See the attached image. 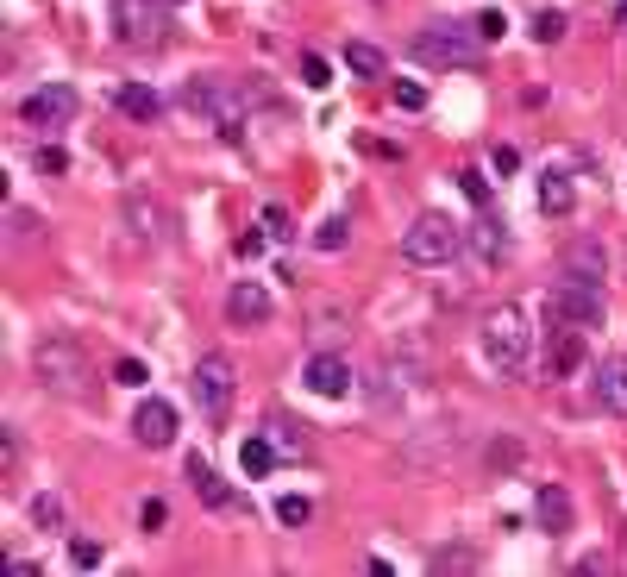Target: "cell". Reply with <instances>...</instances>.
I'll return each instance as SVG.
<instances>
[{
	"mask_svg": "<svg viewBox=\"0 0 627 577\" xmlns=\"http://www.w3.org/2000/svg\"><path fill=\"white\" fill-rule=\"evenodd\" d=\"M182 107H189L214 138H226V145L245 138V95L232 82H220V76H189L182 82Z\"/></svg>",
	"mask_w": 627,
	"mask_h": 577,
	"instance_id": "6da1fadb",
	"label": "cell"
},
{
	"mask_svg": "<svg viewBox=\"0 0 627 577\" xmlns=\"http://www.w3.org/2000/svg\"><path fill=\"white\" fill-rule=\"evenodd\" d=\"M477 345H483V364L502 377H515L521 364H527V314L515 302H502L477 320Z\"/></svg>",
	"mask_w": 627,
	"mask_h": 577,
	"instance_id": "7a4b0ae2",
	"label": "cell"
},
{
	"mask_svg": "<svg viewBox=\"0 0 627 577\" xmlns=\"http://www.w3.org/2000/svg\"><path fill=\"white\" fill-rule=\"evenodd\" d=\"M32 371L44 389H57V396H88L95 389V371H88V358H82V345L76 339H38L32 345Z\"/></svg>",
	"mask_w": 627,
	"mask_h": 577,
	"instance_id": "3957f363",
	"label": "cell"
},
{
	"mask_svg": "<svg viewBox=\"0 0 627 577\" xmlns=\"http://www.w3.org/2000/svg\"><path fill=\"white\" fill-rule=\"evenodd\" d=\"M408 51L421 57V63H433V69H477L483 63V32L477 26H446V19H433V26L414 32Z\"/></svg>",
	"mask_w": 627,
	"mask_h": 577,
	"instance_id": "277c9868",
	"label": "cell"
},
{
	"mask_svg": "<svg viewBox=\"0 0 627 577\" xmlns=\"http://www.w3.org/2000/svg\"><path fill=\"white\" fill-rule=\"evenodd\" d=\"M113 38H120L126 51H164L170 44L164 0H113Z\"/></svg>",
	"mask_w": 627,
	"mask_h": 577,
	"instance_id": "5b68a950",
	"label": "cell"
},
{
	"mask_svg": "<svg viewBox=\"0 0 627 577\" xmlns=\"http://www.w3.org/2000/svg\"><path fill=\"white\" fill-rule=\"evenodd\" d=\"M189 389H195L201 421H226L232 396H239V364H232L226 352H201V358H195V377H189Z\"/></svg>",
	"mask_w": 627,
	"mask_h": 577,
	"instance_id": "8992f818",
	"label": "cell"
},
{
	"mask_svg": "<svg viewBox=\"0 0 627 577\" xmlns=\"http://www.w3.org/2000/svg\"><path fill=\"white\" fill-rule=\"evenodd\" d=\"M464 251V226H452L446 214H421L402 233V258L408 264H421V270H433V264H452Z\"/></svg>",
	"mask_w": 627,
	"mask_h": 577,
	"instance_id": "52a82bcc",
	"label": "cell"
},
{
	"mask_svg": "<svg viewBox=\"0 0 627 577\" xmlns=\"http://www.w3.org/2000/svg\"><path fill=\"white\" fill-rule=\"evenodd\" d=\"M546 383H565V377H577L584 371V327H571V320H559V314H546Z\"/></svg>",
	"mask_w": 627,
	"mask_h": 577,
	"instance_id": "ba28073f",
	"label": "cell"
},
{
	"mask_svg": "<svg viewBox=\"0 0 627 577\" xmlns=\"http://www.w3.org/2000/svg\"><path fill=\"white\" fill-rule=\"evenodd\" d=\"M546 314L571 320V327H602V283H577V276H565V283L552 289Z\"/></svg>",
	"mask_w": 627,
	"mask_h": 577,
	"instance_id": "9c48e42d",
	"label": "cell"
},
{
	"mask_svg": "<svg viewBox=\"0 0 627 577\" xmlns=\"http://www.w3.org/2000/svg\"><path fill=\"white\" fill-rule=\"evenodd\" d=\"M19 113H26V126H38V132H57V126H69V120H76V88H69V82L32 88V95L19 101Z\"/></svg>",
	"mask_w": 627,
	"mask_h": 577,
	"instance_id": "30bf717a",
	"label": "cell"
},
{
	"mask_svg": "<svg viewBox=\"0 0 627 577\" xmlns=\"http://www.w3.org/2000/svg\"><path fill=\"white\" fill-rule=\"evenodd\" d=\"M132 440L138 446H151V452H164L176 440V408L164 396H151V402H138L132 408Z\"/></svg>",
	"mask_w": 627,
	"mask_h": 577,
	"instance_id": "8fae6325",
	"label": "cell"
},
{
	"mask_svg": "<svg viewBox=\"0 0 627 577\" xmlns=\"http://www.w3.org/2000/svg\"><path fill=\"white\" fill-rule=\"evenodd\" d=\"M301 383H308L314 389V396H345V389H352V364H345L339 352H320V358H308V364H301Z\"/></svg>",
	"mask_w": 627,
	"mask_h": 577,
	"instance_id": "7c38bea8",
	"label": "cell"
},
{
	"mask_svg": "<svg viewBox=\"0 0 627 577\" xmlns=\"http://www.w3.org/2000/svg\"><path fill=\"white\" fill-rule=\"evenodd\" d=\"M270 314H276V302H270L264 283H232V295H226V320L232 327H264Z\"/></svg>",
	"mask_w": 627,
	"mask_h": 577,
	"instance_id": "4fadbf2b",
	"label": "cell"
},
{
	"mask_svg": "<svg viewBox=\"0 0 627 577\" xmlns=\"http://www.w3.org/2000/svg\"><path fill=\"white\" fill-rule=\"evenodd\" d=\"M189 483H195V496L207 502V509H220V515H232V509H245V496L232 490V483L207 465V458H189Z\"/></svg>",
	"mask_w": 627,
	"mask_h": 577,
	"instance_id": "5bb4252c",
	"label": "cell"
},
{
	"mask_svg": "<svg viewBox=\"0 0 627 577\" xmlns=\"http://www.w3.org/2000/svg\"><path fill=\"white\" fill-rule=\"evenodd\" d=\"M126 220H132V233H138V239H164V233H170L164 201L145 195V189H132V195H126Z\"/></svg>",
	"mask_w": 627,
	"mask_h": 577,
	"instance_id": "9a60e30c",
	"label": "cell"
},
{
	"mask_svg": "<svg viewBox=\"0 0 627 577\" xmlns=\"http://www.w3.org/2000/svg\"><path fill=\"white\" fill-rule=\"evenodd\" d=\"M533 521L546 527V534H571V521H577V509H571V496H565V483H546L540 496H533Z\"/></svg>",
	"mask_w": 627,
	"mask_h": 577,
	"instance_id": "2e32d148",
	"label": "cell"
},
{
	"mask_svg": "<svg viewBox=\"0 0 627 577\" xmlns=\"http://www.w3.org/2000/svg\"><path fill=\"white\" fill-rule=\"evenodd\" d=\"M464 251H471L477 264H502L508 258V239H502V226L490 214H477L471 226H464Z\"/></svg>",
	"mask_w": 627,
	"mask_h": 577,
	"instance_id": "e0dca14e",
	"label": "cell"
},
{
	"mask_svg": "<svg viewBox=\"0 0 627 577\" xmlns=\"http://www.w3.org/2000/svg\"><path fill=\"white\" fill-rule=\"evenodd\" d=\"M602 270H609L602 239H571L565 245V276H577V283H602Z\"/></svg>",
	"mask_w": 627,
	"mask_h": 577,
	"instance_id": "ac0fdd59",
	"label": "cell"
},
{
	"mask_svg": "<svg viewBox=\"0 0 627 577\" xmlns=\"http://www.w3.org/2000/svg\"><path fill=\"white\" fill-rule=\"evenodd\" d=\"M596 402L609 414H627V358H602L596 364Z\"/></svg>",
	"mask_w": 627,
	"mask_h": 577,
	"instance_id": "d6986e66",
	"label": "cell"
},
{
	"mask_svg": "<svg viewBox=\"0 0 627 577\" xmlns=\"http://www.w3.org/2000/svg\"><path fill=\"white\" fill-rule=\"evenodd\" d=\"M276 458H283V452H276V440H270V433H251V440L239 446V465H245V477H270V471H276Z\"/></svg>",
	"mask_w": 627,
	"mask_h": 577,
	"instance_id": "ffe728a7",
	"label": "cell"
},
{
	"mask_svg": "<svg viewBox=\"0 0 627 577\" xmlns=\"http://www.w3.org/2000/svg\"><path fill=\"white\" fill-rule=\"evenodd\" d=\"M120 113L126 120H157L164 101H157V88H145V82H120Z\"/></svg>",
	"mask_w": 627,
	"mask_h": 577,
	"instance_id": "44dd1931",
	"label": "cell"
},
{
	"mask_svg": "<svg viewBox=\"0 0 627 577\" xmlns=\"http://www.w3.org/2000/svg\"><path fill=\"white\" fill-rule=\"evenodd\" d=\"M540 207H546V214H571V207H577V189H571V176L546 170V176H540Z\"/></svg>",
	"mask_w": 627,
	"mask_h": 577,
	"instance_id": "7402d4cb",
	"label": "cell"
},
{
	"mask_svg": "<svg viewBox=\"0 0 627 577\" xmlns=\"http://www.w3.org/2000/svg\"><path fill=\"white\" fill-rule=\"evenodd\" d=\"M270 440H276V452H308V427H295L289 414H270Z\"/></svg>",
	"mask_w": 627,
	"mask_h": 577,
	"instance_id": "603a6c76",
	"label": "cell"
},
{
	"mask_svg": "<svg viewBox=\"0 0 627 577\" xmlns=\"http://www.w3.org/2000/svg\"><path fill=\"white\" fill-rule=\"evenodd\" d=\"M345 69L352 76H383V51L377 44H345Z\"/></svg>",
	"mask_w": 627,
	"mask_h": 577,
	"instance_id": "cb8c5ba5",
	"label": "cell"
},
{
	"mask_svg": "<svg viewBox=\"0 0 627 577\" xmlns=\"http://www.w3.org/2000/svg\"><path fill=\"white\" fill-rule=\"evenodd\" d=\"M427 565H433L439 577H446V571H477V552H471V546H439Z\"/></svg>",
	"mask_w": 627,
	"mask_h": 577,
	"instance_id": "d4e9b609",
	"label": "cell"
},
{
	"mask_svg": "<svg viewBox=\"0 0 627 577\" xmlns=\"http://www.w3.org/2000/svg\"><path fill=\"white\" fill-rule=\"evenodd\" d=\"M345 239H352V220H345V214H333V220L314 226V245L320 251H345Z\"/></svg>",
	"mask_w": 627,
	"mask_h": 577,
	"instance_id": "484cf974",
	"label": "cell"
},
{
	"mask_svg": "<svg viewBox=\"0 0 627 577\" xmlns=\"http://www.w3.org/2000/svg\"><path fill=\"white\" fill-rule=\"evenodd\" d=\"M276 521H283V527H308L314 521V502L308 496H283V502H276Z\"/></svg>",
	"mask_w": 627,
	"mask_h": 577,
	"instance_id": "4316f807",
	"label": "cell"
},
{
	"mask_svg": "<svg viewBox=\"0 0 627 577\" xmlns=\"http://www.w3.org/2000/svg\"><path fill=\"white\" fill-rule=\"evenodd\" d=\"M258 226H264L270 239H295V220H289V207H276V201H270L264 214H258Z\"/></svg>",
	"mask_w": 627,
	"mask_h": 577,
	"instance_id": "83f0119b",
	"label": "cell"
},
{
	"mask_svg": "<svg viewBox=\"0 0 627 577\" xmlns=\"http://www.w3.org/2000/svg\"><path fill=\"white\" fill-rule=\"evenodd\" d=\"M389 101H396L402 113H421L427 107V88L421 82H396V88H389Z\"/></svg>",
	"mask_w": 627,
	"mask_h": 577,
	"instance_id": "f1b7e54d",
	"label": "cell"
},
{
	"mask_svg": "<svg viewBox=\"0 0 627 577\" xmlns=\"http://www.w3.org/2000/svg\"><path fill=\"white\" fill-rule=\"evenodd\" d=\"M483 458H490L496 471H515L521 465V440H490V452H483Z\"/></svg>",
	"mask_w": 627,
	"mask_h": 577,
	"instance_id": "f546056e",
	"label": "cell"
},
{
	"mask_svg": "<svg viewBox=\"0 0 627 577\" xmlns=\"http://www.w3.org/2000/svg\"><path fill=\"white\" fill-rule=\"evenodd\" d=\"M533 38H540V44H559V38H565V13H533Z\"/></svg>",
	"mask_w": 627,
	"mask_h": 577,
	"instance_id": "4dcf8cb0",
	"label": "cell"
},
{
	"mask_svg": "<svg viewBox=\"0 0 627 577\" xmlns=\"http://www.w3.org/2000/svg\"><path fill=\"white\" fill-rule=\"evenodd\" d=\"M301 82H308V88H333V69H327V57H301Z\"/></svg>",
	"mask_w": 627,
	"mask_h": 577,
	"instance_id": "1f68e13d",
	"label": "cell"
},
{
	"mask_svg": "<svg viewBox=\"0 0 627 577\" xmlns=\"http://www.w3.org/2000/svg\"><path fill=\"white\" fill-rule=\"evenodd\" d=\"M458 189L471 195L477 207H490V176H483V170H458Z\"/></svg>",
	"mask_w": 627,
	"mask_h": 577,
	"instance_id": "d6a6232c",
	"label": "cell"
},
{
	"mask_svg": "<svg viewBox=\"0 0 627 577\" xmlns=\"http://www.w3.org/2000/svg\"><path fill=\"white\" fill-rule=\"evenodd\" d=\"M7 226H13V245H32L38 239V214H26V207H13Z\"/></svg>",
	"mask_w": 627,
	"mask_h": 577,
	"instance_id": "836d02e7",
	"label": "cell"
},
{
	"mask_svg": "<svg viewBox=\"0 0 627 577\" xmlns=\"http://www.w3.org/2000/svg\"><path fill=\"white\" fill-rule=\"evenodd\" d=\"M32 164H38V176H63V170H69V157H63L57 145H38V151H32Z\"/></svg>",
	"mask_w": 627,
	"mask_h": 577,
	"instance_id": "e575fe53",
	"label": "cell"
},
{
	"mask_svg": "<svg viewBox=\"0 0 627 577\" xmlns=\"http://www.w3.org/2000/svg\"><path fill=\"white\" fill-rule=\"evenodd\" d=\"M32 521L38 527H63V502L57 496H32Z\"/></svg>",
	"mask_w": 627,
	"mask_h": 577,
	"instance_id": "d590c367",
	"label": "cell"
},
{
	"mask_svg": "<svg viewBox=\"0 0 627 577\" xmlns=\"http://www.w3.org/2000/svg\"><path fill=\"white\" fill-rule=\"evenodd\" d=\"M69 565H76V571H95V565H101V546H95V540H69Z\"/></svg>",
	"mask_w": 627,
	"mask_h": 577,
	"instance_id": "8d00e7d4",
	"label": "cell"
},
{
	"mask_svg": "<svg viewBox=\"0 0 627 577\" xmlns=\"http://www.w3.org/2000/svg\"><path fill=\"white\" fill-rule=\"evenodd\" d=\"M490 170H496V176H515V170H521V151H515V145H496V151H490Z\"/></svg>",
	"mask_w": 627,
	"mask_h": 577,
	"instance_id": "74e56055",
	"label": "cell"
},
{
	"mask_svg": "<svg viewBox=\"0 0 627 577\" xmlns=\"http://www.w3.org/2000/svg\"><path fill=\"white\" fill-rule=\"evenodd\" d=\"M164 521H170V509H164L157 496H151V502H138V527H145V534H151V527H164Z\"/></svg>",
	"mask_w": 627,
	"mask_h": 577,
	"instance_id": "f35d334b",
	"label": "cell"
},
{
	"mask_svg": "<svg viewBox=\"0 0 627 577\" xmlns=\"http://www.w3.org/2000/svg\"><path fill=\"white\" fill-rule=\"evenodd\" d=\"M113 377H120V383H132V389H138V383H145L151 371H145V364H138V358H120V364H113Z\"/></svg>",
	"mask_w": 627,
	"mask_h": 577,
	"instance_id": "ab89813d",
	"label": "cell"
},
{
	"mask_svg": "<svg viewBox=\"0 0 627 577\" xmlns=\"http://www.w3.org/2000/svg\"><path fill=\"white\" fill-rule=\"evenodd\" d=\"M19 465V440H13V433H0V471H13Z\"/></svg>",
	"mask_w": 627,
	"mask_h": 577,
	"instance_id": "60d3db41",
	"label": "cell"
},
{
	"mask_svg": "<svg viewBox=\"0 0 627 577\" xmlns=\"http://www.w3.org/2000/svg\"><path fill=\"white\" fill-rule=\"evenodd\" d=\"M477 32H483V38H502L508 26H502V13H477Z\"/></svg>",
	"mask_w": 627,
	"mask_h": 577,
	"instance_id": "b9f144b4",
	"label": "cell"
},
{
	"mask_svg": "<svg viewBox=\"0 0 627 577\" xmlns=\"http://www.w3.org/2000/svg\"><path fill=\"white\" fill-rule=\"evenodd\" d=\"M264 239H270V233H245V239H239V258H258Z\"/></svg>",
	"mask_w": 627,
	"mask_h": 577,
	"instance_id": "7bdbcfd3",
	"label": "cell"
},
{
	"mask_svg": "<svg viewBox=\"0 0 627 577\" xmlns=\"http://www.w3.org/2000/svg\"><path fill=\"white\" fill-rule=\"evenodd\" d=\"M170 7H182V0H170Z\"/></svg>",
	"mask_w": 627,
	"mask_h": 577,
	"instance_id": "ee69618b",
	"label": "cell"
}]
</instances>
